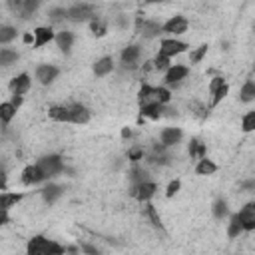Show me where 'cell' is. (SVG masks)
I'll use <instances>...</instances> for the list:
<instances>
[{"instance_id":"32","label":"cell","mask_w":255,"mask_h":255,"mask_svg":"<svg viewBox=\"0 0 255 255\" xmlns=\"http://www.w3.org/2000/svg\"><path fill=\"white\" fill-rule=\"evenodd\" d=\"M151 64H153V68H155V70H165V72H167V70L171 68V66H169V58H167V56H163L161 52H157V54H155V58H153V62H151Z\"/></svg>"},{"instance_id":"18","label":"cell","mask_w":255,"mask_h":255,"mask_svg":"<svg viewBox=\"0 0 255 255\" xmlns=\"http://www.w3.org/2000/svg\"><path fill=\"white\" fill-rule=\"evenodd\" d=\"M215 171H217V163L211 161L209 157L199 159L197 165H195V173H197V175H211V173H215Z\"/></svg>"},{"instance_id":"7","label":"cell","mask_w":255,"mask_h":255,"mask_svg":"<svg viewBox=\"0 0 255 255\" xmlns=\"http://www.w3.org/2000/svg\"><path fill=\"white\" fill-rule=\"evenodd\" d=\"M163 24H159V22H155V20H137V32L143 36V38H155V36H159L163 30Z\"/></svg>"},{"instance_id":"36","label":"cell","mask_w":255,"mask_h":255,"mask_svg":"<svg viewBox=\"0 0 255 255\" xmlns=\"http://www.w3.org/2000/svg\"><path fill=\"white\" fill-rule=\"evenodd\" d=\"M227 92H229V88H227V84L223 86V88H219L215 94H213V98H211V108H215V106H219L221 104V100L227 96Z\"/></svg>"},{"instance_id":"9","label":"cell","mask_w":255,"mask_h":255,"mask_svg":"<svg viewBox=\"0 0 255 255\" xmlns=\"http://www.w3.org/2000/svg\"><path fill=\"white\" fill-rule=\"evenodd\" d=\"M30 86H32L30 76H28L26 72H22V74H18L16 78H12V82H10V92H12V96H24V94L30 90Z\"/></svg>"},{"instance_id":"38","label":"cell","mask_w":255,"mask_h":255,"mask_svg":"<svg viewBox=\"0 0 255 255\" xmlns=\"http://www.w3.org/2000/svg\"><path fill=\"white\" fill-rule=\"evenodd\" d=\"M50 18H52V22H58L62 18H68V8H52L50 10Z\"/></svg>"},{"instance_id":"24","label":"cell","mask_w":255,"mask_h":255,"mask_svg":"<svg viewBox=\"0 0 255 255\" xmlns=\"http://www.w3.org/2000/svg\"><path fill=\"white\" fill-rule=\"evenodd\" d=\"M137 58H139V48L137 46H128V48L122 50V62L126 66H133L137 62Z\"/></svg>"},{"instance_id":"21","label":"cell","mask_w":255,"mask_h":255,"mask_svg":"<svg viewBox=\"0 0 255 255\" xmlns=\"http://www.w3.org/2000/svg\"><path fill=\"white\" fill-rule=\"evenodd\" d=\"M243 231H245V229H243V223H241L239 215L233 213L231 219H229V223H227V235H229L231 239H235V237H239Z\"/></svg>"},{"instance_id":"3","label":"cell","mask_w":255,"mask_h":255,"mask_svg":"<svg viewBox=\"0 0 255 255\" xmlns=\"http://www.w3.org/2000/svg\"><path fill=\"white\" fill-rule=\"evenodd\" d=\"M185 50H187V44L181 42V40H177V38H163L159 42V52L163 56H167V58L177 56V54H183Z\"/></svg>"},{"instance_id":"2","label":"cell","mask_w":255,"mask_h":255,"mask_svg":"<svg viewBox=\"0 0 255 255\" xmlns=\"http://www.w3.org/2000/svg\"><path fill=\"white\" fill-rule=\"evenodd\" d=\"M38 167L42 169V173L48 179V177H54V175H58V173L64 171V161H62L60 155H44L38 161Z\"/></svg>"},{"instance_id":"46","label":"cell","mask_w":255,"mask_h":255,"mask_svg":"<svg viewBox=\"0 0 255 255\" xmlns=\"http://www.w3.org/2000/svg\"><path fill=\"white\" fill-rule=\"evenodd\" d=\"M122 137H124V139H126V137H131V129H129V128H124V129H122Z\"/></svg>"},{"instance_id":"4","label":"cell","mask_w":255,"mask_h":255,"mask_svg":"<svg viewBox=\"0 0 255 255\" xmlns=\"http://www.w3.org/2000/svg\"><path fill=\"white\" fill-rule=\"evenodd\" d=\"M90 122V110L82 104H70L68 106V124L84 126Z\"/></svg>"},{"instance_id":"33","label":"cell","mask_w":255,"mask_h":255,"mask_svg":"<svg viewBox=\"0 0 255 255\" xmlns=\"http://www.w3.org/2000/svg\"><path fill=\"white\" fill-rule=\"evenodd\" d=\"M155 100H157V104H167L169 100H171V92L167 90V88H163V86H157L155 88Z\"/></svg>"},{"instance_id":"23","label":"cell","mask_w":255,"mask_h":255,"mask_svg":"<svg viewBox=\"0 0 255 255\" xmlns=\"http://www.w3.org/2000/svg\"><path fill=\"white\" fill-rule=\"evenodd\" d=\"M239 100H241L243 104H249V102L255 100V82L247 80V82L241 86V90H239Z\"/></svg>"},{"instance_id":"35","label":"cell","mask_w":255,"mask_h":255,"mask_svg":"<svg viewBox=\"0 0 255 255\" xmlns=\"http://www.w3.org/2000/svg\"><path fill=\"white\" fill-rule=\"evenodd\" d=\"M213 215L219 217V219L227 215V201H225V199H217V201L213 203Z\"/></svg>"},{"instance_id":"39","label":"cell","mask_w":255,"mask_h":255,"mask_svg":"<svg viewBox=\"0 0 255 255\" xmlns=\"http://www.w3.org/2000/svg\"><path fill=\"white\" fill-rule=\"evenodd\" d=\"M205 54H207V44H203V46H199V48H197L195 52H191L189 60H191L193 64H197V62H199V60H201V58H203Z\"/></svg>"},{"instance_id":"15","label":"cell","mask_w":255,"mask_h":255,"mask_svg":"<svg viewBox=\"0 0 255 255\" xmlns=\"http://www.w3.org/2000/svg\"><path fill=\"white\" fill-rule=\"evenodd\" d=\"M155 191H157V185L153 183V181H143L141 185H137V187H133V195L139 199V201H149L153 195H155Z\"/></svg>"},{"instance_id":"25","label":"cell","mask_w":255,"mask_h":255,"mask_svg":"<svg viewBox=\"0 0 255 255\" xmlns=\"http://www.w3.org/2000/svg\"><path fill=\"white\" fill-rule=\"evenodd\" d=\"M16 108L12 106V102H4V104H0V120H2V124L6 126V124H10L12 122V118L16 116Z\"/></svg>"},{"instance_id":"30","label":"cell","mask_w":255,"mask_h":255,"mask_svg":"<svg viewBox=\"0 0 255 255\" xmlns=\"http://www.w3.org/2000/svg\"><path fill=\"white\" fill-rule=\"evenodd\" d=\"M16 38V28L14 26H2L0 28V44H10Z\"/></svg>"},{"instance_id":"12","label":"cell","mask_w":255,"mask_h":255,"mask_svg":"<svg viewBox=\"0 0 255 255\" xmlns=\"http://www.w3.org/2000/svg\"><path fill=\"white\" fill-rule=\"evenodd\" d=\"M32 34H34V48H42V46L50 44L52 40H56V34L50 26H38Z\"/></svg>"},{"instance_id":"11","label":"cell","mask_w":255,"mask_h":255,"mask_svg":"<svg viewBox=\"0 0 255 255\" xmlns=\"http://www.w3.org/2000/svg\"><path fill=\"white\" fill-rule=\"evenodd\" d=\"M237 215H239V219H241L245 231H253V229H255V201L245 203Z\"/></svg>"},{"instance_id":"26","label":"cell","mask_w":255,"mask_h":255,"mask_svg":"<svg viewBox=\"0 0 255 255\" xmlns=\"http://www.w3.org/2000/svg\"><path fill=\"white\" fill-rule=\"evenodd\" d=\"M48 116L54 122H66L68 124V106H52L48 110Z\"/></svg>"},{"instance_id":"31","label":"cell","mask_w":255,"mask_h":255,"mask_svg":"<svg viewBox=\"0 0 255 255\" xmlns=\"http://www.w3.org/2000/svg\"><path fill=\"white\" fill-rule=\"evenodd\" d=\"M16 60H18V54L14 50H10V48H2L0 50V64L2 66H8V64H12Z\"/></svg>"},{"instance_id":"44","label":"cell","mask_w":255,"mask_h":255,"mask_svg":"<svg viewBox=\"0 0 255 255\" xmlns=\"http://www.w3.org/2000/svg\"><path fill=\"white\" fill-rule=\"evenodd\" d=\"M12 106L18 110L22 106V96H12Z\"/></svg>"},{"instance_id":"41","label":"cell","mask_w":255,"mask_h":255,"mask_svg":"<svg viewBox=\"0 0 255 255\" xmlns=\"http://www.w3.org/2000/svg\"><path fill=\"white\" fill-rule=\"evenodd\" d=\"M179 187H181V181H179V179L169 181V185H167V189H165V195H167V197H173V195L179 191Z\"/></svg>"},{"instance_id":"22","label":"cell","mask_w":255,"mask_h":255,"mask_svg":"<svg viewBox=\"0 0 255 255\" xmlns=\"http://www.w3.org/2000/svg\"><path fill=\"white\" fill-rule=\"evenodd\" d=\"M24 195L22 193H10V191H2V195H0V209H4V211H8L12 205H16L20 199H22Z\"/></svg>"},{"instance_id":"17","label":"cell","mask_w":255,"mask_h":255,"mask_svg":"<svg viewBox=\"0 0 255 255\" xmlns=\"http://www.w3.org/2000/svg\"><path fill=\"white\" fill-rule=\"evenodd\" d=\"M114 70V60H112V56H104V58H100L96 64H94V74L96 76H106V74H110Z\"/></svg>"},{"instance_id":"27","label":"cell","mask_w":255,"mask_h":255,"mask_svg":"<svg viewBox=\"0 0 255 255\" xmlns=\"http://www.w3.org/2000/svg\"><path fill=\"white\" fill-rule=\"evenodd\" d=\"M189 155H191V157H197V159L207 157V155H205V143H201L199 139H191V141H189Z\"/></svg>"},{"instance_id":"34","label":"cell","mask_w":255,"mask_h":255,"mask_svg":"<svg viewBox=\"0 0 255 255\" xmlns=\"http://www.w3.org/2000/svg\"><path fill=\"white\" fill-rule=\"evenodd\" d=\"M145 213H147L149 221H151V223H153L155 227H159V229L163 227V225H161V217H159V213L155 211V207H153L151 203H147V205H145Z\"/></svg>"},{"instance_id":"8","label":"cell","mask_w":255,"mask_h":255,"mask_svg":"<svg viewBox=\"0 0 255 255\" xmlns=\"http://www.w3.org/2000/svg\"><path fill=\"white\" fill-rule=\"evenodd\" d=\"M58 74H60V70H58L56 66H52V64H40V66L36 68V80H38L42 86L52 84Z\"/></svg>"},{"instance_id":"40","label":"cell","mask_w":255,"mask_h":255,"mask_svg":"<svg viewBox=\"0 0 255 255\" xmlns=\"http://www.w3.org/2000/svg\"><path fill=\"white\" fill-rule=\"evenodd\" d=\"M223 86H225V80H223L221 76H215V78L209 82V94L213 96V94H215L219 88H223Z\"/></svg>"},{"instance_id":"1","label":"cell","mask_w":255,"mask_h":255,"mask_svg":"<svg viewBox=\"0 0 255 255\" xmlns=\"http://www.w3.org/2000/svg\"><path fill=\"white\" fill-rule=\"evenodd\" d=\"M68 251L66 245L48 239L44 235H34L26 243V255H64Z\"/></svg>"},{"instance_id":"16","label":"cell","mask_w":255,"mask_h":255,"mask_svg":"<svg viewBox=\"0 0 255 255\" xmlns=\"http://www.w3.org/2000/svg\"><path fill=\"white\" fill-rule=\"evenodd\" d=\"M161 110H163V106L157 104V102L139 106V114H141V118H149V120H157V118L161 116Z\"/></svg>"},{"instance_id":"10","label":"cell","mask_w":255,"mask_h":255,"mask_svg":"<svg viewBox=\"0 0 255 255\" xmlns=\"http://www.w3.org/2000/svg\"><path fill=\"white\" fill-rule=\"evenodd\" d=\"M44 179H46V175L42 173V169L38 167V163L26 165L24 171H22V183H24V185H36V183H40V181H44Z\"/></svg>"},{"instance_id":"20","label":"cell","mask_w":255,"mask_h":255,"mask_svg":"<svg viewBox=\"0 0 255 255\" xmlns=\"http://www.w3.org/2000/svg\"><path fill=\"white\" fill-rule=\"evenodd\" d=\"M72 42H74V34H72V32L62 30V32L56 34V44H58V48H60L62 52H70Z\"/></svg>"},{"instance_id":"28","label":"cell","mask_w":255,"mask_h":255,"mask_svg":"<svg viewBox=\"0 0 255 255\" xmlns=\"http://www.w3.org/2000/svg\"><path fill=\"white\" fill-rule=\"evenodd\" d=\"M241 131H243V133L255 131V112H247V114L241 118Z\"/></svg>"},{"instance_id":"19","label":"cell","mask_w":255,"mask_h":255,"mask_svg":"<svg viewBox=\"0 0 255 255\" xmlns=\"http://www.w3.org/2000/svg\"><path fill=\"white\" fill-rule=\"evenodd\" d=\"M62 191H64V189H62L60 185H56V183H48V185L42 189V197H44V201L50 205V203H54V201L62 195Z\"/></svg>"},{"instance_id":"45","label":"cell","mask_w":255,"mask_h":255,"mask_svg":"<svg viewBox=\"0 0 255 255\" xmlns=\"http://www.w3.org/2000/svg\"><path fill=\"white\" fill-rule=\"evenodd\" d=\"M22 40H24V44H34V34H24Z\"/></svg>"},{"instance_id":"37","label":"cell","mask_w":255,"mask_h":255,"mask_svg":"<svg viewBox=\"0 0 255 255\" xmlns=\"http://www.w3.org/2000/svg\"><path fill=\"white\" fill-rule=\"evenodd\" d=\"M90 28H92V32H94L96 36H104V34H106V24H104L102 20H98V18H94V20L90 22Z\"/></svg>"},{"instance_id":"5","label":"cell","mask_w":255,"mask_h":255,"mask_svg":"<svg viewBox=\"0 0 255 255\" xmlns=\"http://www.w3.org/2000/svg\"><path fill=\"white\" fill-rule=\"evenodd\" d=\"M68 18L70 20H76V22H82V20H94V6L92 4H74L68 8Z\"/></svg>"},{"instance_id":"6","label":"cell","mask_w":255,"mask_h":255,"mask_svg":"<svg viewBox=\"0 0 255 255\" xmlns=\"http://www.w3.org/2000/svg\"><path fill=\"white\" fill-rule=\"evenodd\" d=\"M187 26H189L187 20H185L183 16L177 14V16H171V18L163 24L161 30H163L165 34H171V36L175 38V36H179V34H185V32H187Z\"/></svg>"},{"instance_id":"43","label":"cell","mask_w":255,"mask_h":255,"mask_svg":"<svg viewBox=\"0 0 255 255\" xmlns=\"http://www.w3.org/2000/svg\"><path fill=\"white\" fill-rule=\"evenodd\" d=\"M82 251H84L86 255H100V251H98L94 245H90V243H82Z\"/></svg>"},{"instance_id":"42","label":"cell","mask_w":255,"mask_h":255,"mask_svg":"<svg viewBox=\"0 0 255 255\" xmlns=\"http://www.w3.org/2000/svg\"><path fill=\"white\" fill-rule=\"evenodd\" d=\"M128 157H129L131 161L141 159V157H143V147H131V149L128 151Z\"/></svg>"},{"instance_id":"29","label":"cell","mask_w":255,"mask_h":255,"mask_svg":"<svg viewBox=\"0 0 255 255\" xmlns=\"http://www.w3.org/2000/svg\"><path fill=\"white\" fill-rule=\"evenodd\" d=\"M16 8L20 10V14H22V18H28L36 8H38V2H34V0H24V2H16Z\"/></svg>"},{"instance_id":"13","label":"cell","mask_w":255,"mask_h":255,"mask_svg":"<svg viewBox=\"0 0 255 255\" xmlns=\"http://www.w3.org/2000/svg\"><path fill=\"white\" fill-rule=\"evenodd\" d=\"M181 137H183V131H181L179 128H165V129H161V133H159L161 145H165V147L177 145V143L181 141Z\"/></svg>"},{"instance_id":"14","label":"cell","mask_w":255,"mask_h":255,"mask_svg":"<svg viewBox=\"0 0 255 255\" xmlns=\"http://www.w3.org/2000/svg\"><path fill=\"white\" fill-rule=\"evenodd\" d=\"M187 74H189V70H187L185 66H181V64H173V66L165 72V84H169V86L179 84L181 80H185Z\"/></svg>"}]
</instances>
